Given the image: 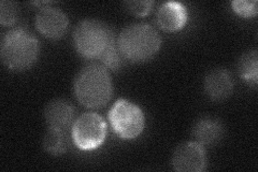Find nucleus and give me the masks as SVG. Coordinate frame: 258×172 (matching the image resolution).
I'll return each mask as SVG.
<instances>
[{"label":"nucleus","mask_w":258,"mask_h":172,"mask_svg":"<svg viewBox=\"0 0 258 172\" xmlns=\"http://www.w3.org/2000/svg\"><path fill=\"white\" fill-rule=\"evenodd\" d=\"M44 119L48 128L66 132L75 122V109L66 100L55 99L45 106Z\"/></svg>","instance_id":"obj_11"},{"label":"nucleus","mask_w":258,"mask_h":172,"mask_svg":"<svg viewBox=\"0 0 258 172\" xmlns=\"http://www.w3.org/2000/svg\"><path fill=\"white\" fill-rule=\"evenodd\" d=\"M116 42L126 61L138 63L149 61L157 54L161 39L158 31L150 24L136 23L120 31Z\"/></svg>","instance_id":"obj_3"},{"label":"nucleus","mask_w":258,"mask_h":172,"mask_svg":"<svg viewBox=\"0 0 258 172\" xmlns=\"http://www.w3.org/2000/svg\"><path fill=\"white\" fill-rule=\"evenodd\" d=\"M224 134L222 123L212 117L199 119L192 127V137L203 146L213 145L220 140Z\"/></svg>","instance_id":"obj_12"},{"label":"nucleus","mask_w":258,"mask_h":172,"mask_svg":"<svg viewBox=\"0 0 258 172\" xmlns=\"http://www.w3.org/2000/svg\"><path fill=\"white\" fill-rule=\"evenodd\" d=\"M107 136L106 121L95 112L83 113L71 126V138L78 149L92 151L99 147Z\"/></svg>","instance_id":"obj_6"},{"label":"nucleus","mask_w":258,"mask_h":172,"mask_svg":"<svg viewBox=\"0 0 258 172\" xmlns=\"http://www.w3.org/2000/svg\"><path fill=\"white\" fill-rule=\"evenodd\" d=\"M126 9L137 16H144L150 13L153 7V2L143 0V2H127L125 3Z\"/></svg>","instance_id":"obj_18"},{"label":"nucleus","mask_w":258,"mask_h":172,"mask_svg":"<svg viewBox=\"0 0 258 172\" xmlns=\"http://www.w3.org/2000/svg\"><path fill=\"white\" fill-rule=\"evenodd\" d=\"M40 45L38 39L23 27L11 29L4 35L0 55L5 66L13 71L30 68L38 59Z\"/></svg>","instance_id":"obj_2"},{"label":"nucleus","mask_w":258,"mask_h":172,"mask_svg":"<svg viewBox=\"0 0 258 172\" xmlns=\"http://www.w3.org/2000/svg\"><path fill=\"white\" fill-rule=\"evenodd\" d=\"M172 167L179 172H201L207 166L204 146L196 141L184 142L172 154Z\"/></svg>","instance_id":"obj_7"},{"label":"nucleus","mask_w":258,"mask_h":172,"mask_svg":"<svg viewBox=\"0 0 258 172\" xmlns=\"http://www.w3.org/2000/svg\"><path fill=\"white\" fill-rule=\"evenodd\" d=\"M36 27L40 34L50 39H59L67 32L69 21L58 8L44 6L36 15Z\"/></svg>","instance_id":"obj_8"},{"label":"nucleus","mask_w":258,"mask_h":172,"mask_svg":"<svg viewBox=\"0 0 258 172\" xmlns=\"http://www.w3.org/2000/svg\"><path fill=\"white\" fill-rule=\"evenodd\" d=\"M233 11L243 18H253L257 14V2L256 0H236L231 3Z\"/></svg>","instance_id":"obj_17"},{"label":"nucleus","mask_w":258,"mask_h":172,"mask_svg":"<svg viewBox=\"0 0 258 172\" xmlns=\"http://www.w3.org/2000/svg\"><path fill=\"white\" fill-rule=\"evenodd\" d=\"M77 100L88 109H101L113 96V84L108 69L99 64L86 65L74 82Z\"/></svg>","instance_id":"obj_1"},{"label":"nucleus","mask_w":258,"mask_h":172,"mask_svg":"<svg viewBox=\"0 0 258 172\" xmlns=\"http://www.w3.org/2000/svg\"><path fill=\"white\" fill-rule=\"evenodd\" d=\"M19 19V7L13 2L3 0L0 3V23L3 26H11Z\"/></svg>","instance_id":"obj_16"},{"label":"nucleus","mask_w":258,"mask_h":172,"mask_svg":"<svg viewBox=\"0 0 258 172\" xmlns=\"http://www.w3.org/2000/svg\"><path fill=\"white\" fill-rule=\"evenodd\" d=\"M188 12L182 3L167 2L157 11L158 26L166 31H177L187 23Z\"/></svg>","instance_id":"obj_10"},{"label":"nucleus","mask_w":258,"mask_h":172,"mask_svg":"<svg viewBox=\"0 0 258 172\" xmlns=\"http://www.w3.org/2000/svg\"><path fill=\"white\" fill-rule=\"evenodd\" d=\"M99 60L101 61V63L103 64V66L106 67L107 69H111V70H118L120 67L123 66L124 63V57L123 55L120 54L118 46H117V42L116 39L113 38V40L111 41V43L109 44V46L107 47V50L104 51L101 56L99 57Z\"/></svg>","instance_id":"obj_15"},{"label":"nucleus","mask_w":258,"mask_h":172,"mask_svg":"<svg viewBox=\"0 0 258 172\" xmlns=\"http://www.w3.org/2000/svg\"><path fill=\"white\" fill-rule=\"evenodd\" d=\"M42 145L43 149L48 154L54 155V156H58V155L63 154L69 146L66 132L59 129L48 128L46 134L43 137Z\"/></svg>","instance_id":"obj_14"},{"label":"nucleus","mask_w":258,"mask_h":172,"mask_svg":"<svg viewBox=\"0 0 258 172\" xmlns=\"http://www.w3.org/2000/svg\"><path fill=\"white\" fill-rule=\"evenodd\" d=\"M204 87L209 98L214 101H222L232 94L233 81L227 69L214 68L207 73Z\"/></svg>","instance_id":"obj_9"},{"label":"nucleus","mask_w":258,"mask_h":172,"mask_svg":"<svg viewBox=\"0 0 258 172\" xmlns=\"http://www.w3.org/2000/svg\"><path fill=\"white\" fill-rule=\"evenodd\" d=\"M110 124L114 133L124 140H133L144 128L145 120L138 105L126 99L117 100L109 112Z\"/></svg>","instance_id":"obj_5"},{"label":"nucleus","mask_w":258,"mask_h":172,"mask_svg":"<svg viewBox=\"0 0 258 172\" xmlns=\"http://www.w3.org/2000/svg\"><path fill=\"white\" fill-rule=\"evenodd\" d=\"M238 71L240 77L247 84L256 86L258 81V54L257 50L248 51L242 57L238 64Z\"/></svg>","instance_id":"obj_13"},{"label":"nucleus","mask_w":258,"mask_h":172,"mask_svg":"<svg viewBox=\"0 0 258 172\" xmlns=\"http://www.w3.org/2000/svg\"><path fill=\"white\" fill-rule=\"evenodd\" d=\"M114 38L111 29L98 20L81 21L74 31L76 51L86 59H99Z\"/></svg>","instance_id":"obj_4"}]
</instances>
